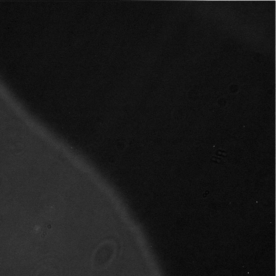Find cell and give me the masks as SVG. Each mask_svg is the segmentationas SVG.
I'll return each mask as SVG.
<instances>
[{
  "label": "cell",
  "mask_w": 276,
  "mask_h": 276,
  "mask_svg": "<svg viewBox=\"0 0 276 276\" xmlns=\"http://www.w3.org/2000/svg\"><path fill=\"white\" fill-rule=\"evenodd\" d=\"M265 57L263 54L261 53H257L254 56V60L258 63H262L264 61Z\"/></svg>",
  "instance_id": "6da1fadb"
},
{
  "label": "cell",
  "mask_w": 276,
  "mask_h": 276,
  "mask_svg": "<svg viewBox=\"0 0 276 276\" xmlns=\"http://www.w3.org/2000/svg\"><path fill=\"white\" fill-rule=\"evenodd\" d=\"M189 97L191 100H195L199 98V93L195 90L190 91L189 93Z\"/></svg>",
  "instance_id": "7a4b0ae2"
},
{
  "label": "cell",
  "mask_w": 276,
  "mask_h": 276,
  "mask_svg": "<svg viewBox=\"0 0 276 276\" xmlns=\"http://www.w3.org/2000/svg\"><path fill=\"white\" fill-rule=\"evenodd\" d=\"M229 90L230 92H231L232 93H237L238 90H239V88H238V86L236 84H232L229 87Z\"/></svg>",
  "instance_id": "3957f363"
},
{
  "label": "cell",
  "mask_w": 276,
  "mask_h": 276,
  "mask_svg": "<svg viewBox=\"0 0 276 276\" xmlns=\"http://www.w3.org/2000/svg\"><path fill=\"white\" fill-rule=\"evenodd\" d=\"M211 161L214 162H215V163H221L222 162H225V161L222 159L221 158H220V157H217V156H213L211 157Z\"/></svg>",
  "instance_id": "277c9868"
},
{
  "label": "cell",
  "mask_w": 276,
  "mask_h": 276,
  "mask_svg": "<svg viewBox=\"0 0 276 276\" xmlns=\"http://www.w3.org/2000/svg\"><path fill=\"white\" fill-rule=\"evenodd\" d=\"M218 104H219L220 106H221L222 107H224L226 105V104H227V101H226V100H225V99L221 98V99H220L219 100H218Z\"/></svg>",
  "instance_id": "5b68a950"
},
{
  "label": "cell",
  "mask_w": 276,
  "mask_h": 276,
  "mask_svg": "<svg viewBox=\"0 0 276 276\" xmlns=\"http://www.w3.org/2000/svg\"><path fill=\"white\" fill-rule=\"evenodd\" d=\"M217 154L223 155V156H226V153H225V152L224 151L221 150H219L217 151Z\"/></svg>",
  "instance_id": "8992f818"
}]
</instances>
